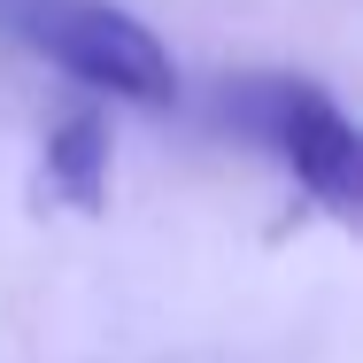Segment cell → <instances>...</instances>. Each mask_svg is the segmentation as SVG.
<instances>
[{
    "label": "cell",
    "instance_id": "1",
    "mask_svg": "<svg viewBox=\"0 0 363 363\" xmlns=\"http://www.w3.org/2000/svg\"><path fill=\"white\" fill-rule=\"evenodd\" d=\"M0 23L31 55H47L55 70H70L77 85H93L108 101H132V108H170L178 101L170 47L140 16H124L116 0H0Z\"/></svg>",
    "mask_w": 363,
    "mask_h": 363
},
{
    "label": "cell",
    "instance_id": "2",
    "mask_svg": "<svg viewBox=\"0 0 363 363\" xmlns=\"http://www.w3.org/2000/svg\"><path fill=\"white\" fill-rule=\"evenodd\" d=\"M224 116L247 140L271 147L317 209H333V217L363 209V140L317 77H286V70L240 77V85H224Z\"/></svg>",
    "mask_w": 363,
    "mask_h": 363
},
{
    "label": "cell",
    "instance_id": "3",
    "mask_svg": "<svg viewBox=\"0 0 363 363\" xmlns=\"http://www.w3.org/2000/svg\"><path fill=\"white\" fill-rule=\"evenodd\" d=\"M47 194L85 209V217L108 201V124L93 108H77L47 132Z\"/></svg>",
    "mask_w": 363,
    "mask_h": 363
}]
</instances>
